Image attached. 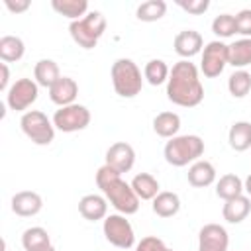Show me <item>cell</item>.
Instances as JSON below:
<instances>
[{
	"label": "cell",
	"mask_w": 251,
	"mask_h": 251,
	"mask_svg": "<svg viewBox=\"0 0 251 251\" xmlns=\"http://www.w3.org/2000/svg\"><path fill=\"white\" fill-rule=\"evenodd\" d=\"M76 96H78V84H76V80L71 78V76H61V78L49 88V98H51V102L57 104L59 108L75 104Z\"/></svg>",
	"instance_id": "obj_15"
},
{
	"label": "cell",
	"mask_w": 251,
	"mask_h": 251,
	"mask_svg": "<svg viewBox=\"0 0 251 251\" xmlns=\"http://www.w3.org/2000/svg\"><path fill=\"white\" fill-rule=\"evenodd\" d=\"M178 129H180V116L175 112H159L153 118V131L159 137H165V139L176 137Z\"/></svg>",
	"instance_id": "obj_21"
},
{
	"label": "cell",
	"mask_w": 251,
	"mask_h": 251,
	"mask_svg": "<svg viewBox=\"0 0 251 251\" xmlns=\"http://www.w3.org/2000/svg\"><path fill=\"white\" fill-rule=\"evenodd\" d=\"M0 73H2V78H0V90L8 92V82H10V71H8V63H0Z\"/></svg>",
	"instance_id": "obj_37"
},
{
	"label": "cell",
	"mask_w": 251,
	"mask_h": 251,
	"mask_svg": "<svg viewBox=\"0 0 251 251\" xmlns=\"http://www.w3.org/2000/svg\"><path fill=\"white\" fill-rule=\"evenodd\" d=\"M167 14V2L165 0H145L137 6L135 16L141 22H157Z\"/></svg>",
	"instance_id": "obj_31"
},
{
	"label": "cell",
	"mask_w": 251,
	"mask_h": 251,
	"mask_svg": "<svg viewBox=\"0 0 251 251\" xmlns=\"http://www.w3.org/2000/svg\"><path fill=\"white\" fill-rule=\"evenodd\" d=\"M165 161L173 167H186L188 163H196L204 153V141L200 135H176L171 137L163 149Z\"/></svg>",
	"instance_id": "obj_4"
},
{
	"label": "cell",
	"mask_w": 251,
	"mask_h": 251,
	"mask_svg": "<svg viewBox=\"0 0 251 251\" xmlns=\"http://www.w3.org/2000/svg\"><path fill=\"white\" fill-rule=\"evenodd\" d=\"M229 235L220 224H206L198 231V251H227Z\"/></svg>",
	"instance_id": "obj_11"
},
{
	"label": "cell",
	"mask_w": 251,
	"mask_h": 251,
	"mask_svg": "<svg viewBox=\"0 0 251 251\" xmlns=\"http://www.w3.org/2000/svg\"><path fill=\"white\" fill-rule=\"evenodd\" d=\"M243 190H245V192L251 196V175H247V178L243 180Z\"/></svg>",
	"instance_id": "obj_38"
},
{
	"label": "cell",
	"mask_w": 251,
	"mask_h": 251,
	"mask_svg": "<svg viewBox=\"0 0 251 251\" xmlns=\"http://www.w3.org/2000/svg\"><path fill=\"white\" fill-rule=\"evenodd\" d=\"M22 245L25 251H43L47 247H51V237L47 233V229L35 226V227H27L22 233Z\"/></svg>",
	"instance_id": "obj_26"
},
{
	"label": "cell",
	"mask_w": 251,
	"mask_h": 251,
	"mask_svg": "<svg viewBox=\"0 0 251 251\" xmlns=\"http://www.w3.org/2000/svg\"><path fill=\"white\" fill-rule=\"evenodd\" d=\"M184 12H188V14H194V16H200V14H204L208 8H210V2L208 0H178L176 2Z\"/></svg>",
	"instance_id": "obj_35"
},
{
	"label": "cell",
	"mask_w": 251,
	"mask_h": 251,
	"mask_svg": "<svg viewBox=\"0 0 251 251\" xmlns=\"http://www.w3.org/2000/svg\"><path fill=\"white\" fill-rule=\"evenodd\" d=\"M4 4H6V8H8L10 12H14V14H22V12H25V10L31 6L29 0H6Z\"/></svg>",
	"instance_id": "obj_36"
},
{
	"label": "cell",
	"mask_w": 251,
	"mask_h": 251,
	"mask_svg": "<svg viewBox=\"0 0 251 251\" xmlns=\"http://www.w3.org/2000/svg\"><path fill=\"white\" fill-rule=\"evenodd\" d=\"M251 212V200L249 196H235L231 200H226L222 208V216L227 224H241Z\"/></svg>",
	"instance_id": "obj_17"
},
{
	"label": "cell",
	"mask_w": 251,
	"mask_h": 251,
	"mask_svg": "<svg viewBox=\"0 0 251 251\" xmlns=\"http://www.w3.org/2000/svg\"><path fill=\"white\" fill-rule=\"evenodd\" d=\"M133 163H135V151L129 143L126 141H116L108 147L106 151V163L108 167H112L114 171H118L120 175L122 173H129L133 169Z\"/></svg>",
	"instance_id": "obj_12"
},
{
	"label": "cell",
	"mask_w": 251,
	"mask_h": 251,
	"mask_svg": "<svg viewBox=\"0 0 251 251\" xmlns=\"http://www.w3.org/2000/svg\"><path fill=\"white\" fill-rule=\"evenodd\" d=\"M110 76H112V86H114L116 94L122 98H133L143 88L141 71L131 59H126V57L116 59L112 63Z\"/></svg>",
	"instance_id": "obj_3"
},
{
	"label": "cell",
	"mask_w": 251,
	"mask_h": 251,
	"mask_svg": "<svg viewBox=\"0 0 251 251\" xmlns=\"http://www.w3.org/2000/svg\"><path fill=\"white\" fill-rule=\"evenodd\" d=\"M235 31L243 37H251V8H243L235 14Z\"/></svg>",
	"instance_id": "obj_33"
},
{
	"label": "cell",
	"mask_w": 251,
	"mask_h": 251,
	"mask_svg": "<svg viewBox=\"0 0 251 251\" xmlns=\"http://www.w3.org/2000/svg\"><path fill=\"white\" fill-rule=\"evenodd\" d=\"M22 131L35 145H49L55 139V126L41 110H27L20 120Z\"/></svg>",
	"instance_id": "obj_6"
},
{
	"label": "cell",
	"mask_w": 251,
	"mask_h": 251,
	"mask_svg": "<svg viewBox=\"0 0 251 251\" xmlns=\"http://www.w3.org/2000/svg\"><path fill=\"white\" fill-rule=\"evenodd\" d=\"M227 90L233 98H245L251 90V75L245 69H237L227 78Z\"/></svg>",
	"instance_id": "obj_30"
},
{
	"label": "cell",
	"mask_w": 251,
	"mask_h": 251,
	"mask_svg": "<svg viewBox=\"0 0 251 251\" xmlns=\"http://www.w3.org/2000/svg\"><path fill=\"white\" fill-rule=\"evenodd\" d=\"M169 75H171V69L163 59H151V61H147V65L143 69V78L153 86L167 82Z\"/></svg>",
	"instance_id": "obj_29"
},
{
	"label": "cell",
	"mask_w": 251,
	"mask_h": 251,
	"mask_svg": "<svg viewBox=\"0 0 251 251\" xmlns=\"http://www.w3.org/2000/svg\"><path fill=\"white\" fill-rule=\"evenodd\" d=\"M212 31L220 37V39H226V37H231L235 31V16L231 14H220L214 18L212 22Z\"/></svg>",
	"instance_id": "obj_32"
},
{
	"label": "cell",
	"mask_w": 251,
	"mask_h": 251,
	"mask_svg": "<svg viewBox=\"0 0 251 251\" xmlns=\"http://www.w3.org/2000/svg\"><path fill=\"white\" fill-rule=\"evenodd\" d=\"M25 45L16 35H2L0 37V59L2 63H16L24 57Z\"/></svg>",
	"instance_id": "obj_27"
},
{
	"label": "cell",
	"mask_w": 251,
	"mask_h": 251,
	"mask_svg": "<svg viewBox=\"0 0 251 251\" xmlns=\"http://www.w3.org/2000/svg\"><path fill=\"white\" fill-rule=\"evenodd\" d=\"M51 8L57 14L69 18L71 22L80 20V18H84L88 14V2L86 0H53Z\"/></svg>",
	"instance_id": "obj_25"
},
{
	"label": "cell",
	"mask_w": 251,
	"mask_h": 251,
	"mask_svg": "<svg viewBox=\"0 0 251 251\" xmlns=\"http://www.w3.org/2000/svg\"><path fill=\"white\" fill-rule=\"evenodd\" d=\"M227 141L233 151H247L251 147V122H235L227 131Z\"/></svg>",
	"instance_id": "obj_22"
},
{
	"label": "cell",
	"mask_w": 251,
	"mask_h": 251,
	"mask_svg": "<svg viewBox=\"0 0 251 251\" xmlns=\"http://www.w3.org/2000/svg\"><path fill=\"white\" fill-rule=\"evenodd\" d=\"M186 176H188V182L194 188H204V186H210L216 180V169H214V165L210 161L198 159L196 163L190 165Z\"/></svg>",
	"instance_id": "obj_18"
},
{
	"label": "cell",
	"mask_w": 251,
	"mask_h": 251,
	"mask_svg": "<svg viewBox=\"0 0 251 251\" xmlns=\"http://www.w3.org/2000/svg\"><path fill=\"white\" fill-rule=\"evenodd\" d=\"M151 208H153V212H155L159 218H173V216L178 214V210H180V198H178L176 192L161 190V192L153 198Z\"/></svg>",
	"instance_id": "obj_20"
},
{
	"label": "cell",
	"mask_w": 251,
	"mask_h": 251,
	"mask_svg": "<svg viewBox=\"0 0 251 251\" xmlns=\"http://www.w3.org/2000/svg\"><path fill=\"white\" fill-rule=\"evenodd\" d=\"M43 208V198L33 190H22L12 196V212L20 218H31Z\"/></svg>",
	"instance_id": "obj_13"
},
{
	"label": "cell",
	"mask_w": 251,
	"mask_h": 251,
	"mask_svg": "<svg viewBox=\"0 0 251 251\" xmlns=\"http://www.w3.org/2000/svg\"><path fill=\"white\" fill-rule=\"evenodd\" d=\"M90 110L82 104H71V106H63L53 114V126L63 131V133H73V131H80L84 127H88L90 124Z\"/></svg>",
	"instance_id": "obj_8"
},
{
	"label": "cell",
	"mask_w": 251,
	"mask_h": 251,
	"mask_svg": "<svg viewBox=\"0 0 251 251\" xmlns=\"http://www.w3.org/2000/svg\"><path fill=\"white\" fill-rule=\"evenodd\" d=\"M96 184L102 190V196L118 210V214L131 216L139 210V198L133 192L131 184L122 178L118 171H114L108 165H102L96 171Z\"/></svg>",
	"instance_id": "obj_2"
},
{
	"label": "cell",
	"mask_w": 251,
	"mask_h": 251,
	"mask_svg": "<svg viewBox=\"0 0 251 251\" xmlns=\"http://www.w3.org/2000/svg\"><path fill=\"white\" fill-rule=\"evenodd\" d=\"M167 98L182 108H194L202 102L204 86L200 82L196 65L188 59H180L173 65L167 80Z\"/></svg>",
	"instance_id": "obj_1"
},
{
	"label": "cell",
	"mask_w": 251,
	"mask_h": 251,
	"mask_svg": "<svg viewBox=\"0 0 251 251\" xmlns=\"http://www.w3.org/2000/svg\"><path fill=\"white\" fill-rule=\"evenodd\" d=\"M104 237L118 249H129L135 245V233L133 227L129 224V220H126L124 214H110L104 218V226H102Z\"/></svg>",
	"instance_id": "obj_7"
},
{
	"label": "cell",
	"mask_w": 251,
	"mask_h": 251,
	"mask_svg": "<svg viewBox=\"0 0 251 251\" xmlns=\"http://www.w3.org/2000/svg\"><path fill=\"white\" fill-rule=\"evenodd\" d=\"M173 45H175L176 55H180L182 59H190V57L202 53L204 39H202L200 31H196V29H182L176 33Z\"/></svg>",
	"instance_id": "obj_14"
},
{
	"label": "cell",
	"mask_w": 251,
	"mask_h": 251,
	"mask_svg": "<svg viewBox=\"0 0 251 251\" xmlns=\"http://www.w3.org/2000/svg\"><path fill=\"white\" fill-rule=\"evenodd\" d=\"M131 188L137 194L139 200H153L161 190H159V180L149 175V173H139L131 178Z\"/></svg>",
	"instance_id": "obj_24"
},
{
	"label": "cell",
	"mask_w": 251,
	"mask_h": 251,
	"mask_svg": "<svg viewBox=\"0 0 251 251\" xmlns=\"http://www.w3.org/2000/svg\"><path fill=\"white\" fill-rule=\"evenodd\" d=\"M226 65H227V45L220 39L206 43L202 49V61H200L202 75L206 78H216L222 75Z\"/></svg>",
	"instance_id": "obj_10"
},
{
	"label": "cell",
	"mask_w": 251,
	"mask_h": 251,
	"mask_svg": "<svg viewBox=\"0 0 251 251\" xmlns=\"http://www.w3.org/2000/svg\"><path fill=\"white\" fill-rule=\"evenodd\" d=\"M227 65L245 69L251 65V37H241L227 45Z\"/></svg>",
	"instance_id": "obj_19"
},
{
	"label": "cell",
	"mask_w": 251,
	"mask_h": 251,
	"mask_svg": "<svg viewBox=\"0 0 251 251\" xmlns=\"http://www.w3.org/2000/svg\"><path fill=\"white\" fill-rule=\"evenodd\" d=\"M78 212L88 222H98L108 216V200L100 194H86L78 200Z\"/></svg>",
	"instance_id": "obj_16"
},
{
	"label": "cell",
	"mask_w": 251,
	"mask_h": 251,
	"mask_svg": "<svg viewBox=\"0 0 251 251\" xmlns=\"http://www.w3.org/2000/svg\"><path fill=\"white\" fill-rule=\"evenodd\" d=\"M43 251H55V247L51 245V247H47V249H43Z\"/></svg>",
	"instance_id": "obj_39"
},
{
	"label": "cell",
	"mask_w": 251,
	"mask_h": 251,
	"mask_svg": "<svg viewBox=\"0 0 251 251\" xmlns=\"http://www.w3.org/2000/svg\"><path fill=\"white\" fill-rule=\"evenodd\" d=\"M216 194L226 202V200H231L235 196H241L243 194V180L233 175V173H227L224 176H220V180L216 182Z\"/></svg>",
	"instance_id": "obj_28"
},
{
	"label": "cell",
	"mask_w": 251,
	"mask_h": 251,
	"mask_svg": "<svg viewBox=\"0 0 251 251\" xmlns=\"http://www.w3.org/2000/svg\"><path fill=\"white\" fill-rule=\"evenodd\" d=\"M39 84L33 78H18L6 92V104L14 112H24L37 100Z\"/></svg>",
	"instance_id": "obj_9"
},
{
	"label": "cell",
	"mask_w": 251,
	"mask_h": 251,
	"mask_svg": "<svg viewBox=\"0 0 251 251\" xmlns=\"http://www.w3.org/2000/svg\"><path fill=\"white\" fill-rule=\"evenodd\" d=\"M33 76H35V82L39 86L51 88L61 78V71H59V65L53 59H41L33 67Z\"/></svg>",
	"instance_id": "obj_23"
},
{
	"label": "cell",
	"mask_w": 251,
	"mask_h": 251,
	"mask_svg": "<svg viewBox=\"0 0 251 251\" xmlns=\"http://www.w3.org/2000/svg\"><path fill=\"white\" fill-rule=\"evenodd\" d=\"M104 31H106V18L98 10L88 12L84 18L69 24V33L73 41L82 49H94L98 39L104 35Z\"/></svg>",
	"instance_id": "obj_5"
},
{
	"label": "cell",
	"mask_w": 251,
	"mask_h": 251,
	"mask_svg": "<svg viewBox=\"0 0 251 251\" xmlns=\"http://www.w3.org/2000/svg\"><path fill=\"white\" fill-rule=\"evenodd\" d=\"M135 251H173V249L167 247L161 237H157V235H147V237H143V239L135 245Z\"/></svg>",
	"instance_id": "obj_34"
}]
</instances>
